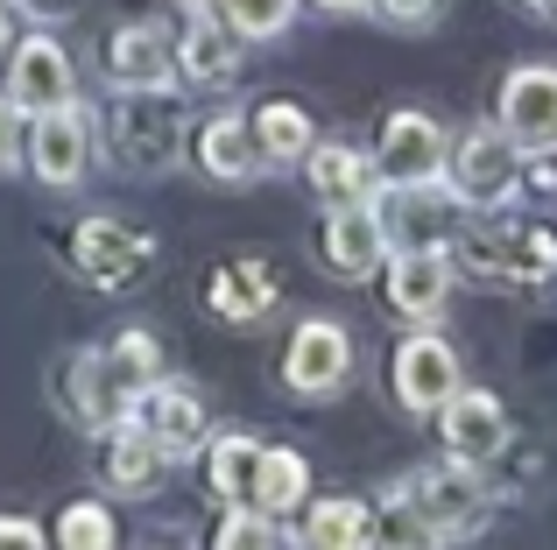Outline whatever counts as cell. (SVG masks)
Listing matches in <instances>:
<instances>
[{
  "mask_svg": "<svg viewBox=\"0 0 557 550\" xmlns=\"http://www.w3.org/2000/svg\"><path fill=\"white\" fill-rule=\"evenodd\" d=\"M8 14H14V8L0 0V57H8V42H14V22H8Z\"/></svg>",
  "mask_w": 557,
  "mask_h": 550,
  "instance_id": "cell-37",
  "label": "cell"
},
{
  "mask_svg": "<svg viewBox=\"0 0 557 550\" xmlns=\"http://www.w3.org/2000/svg\"><path fill=\"white\" fill-rule=\"evenodd\" d=\"M388 262V226H381L374 198L368 205H325L318 226V268H332L339 283H374Z\"/></svg>",
  "mask_w": 557,
  "mask_h": 550,
  "instance_id": "cell-15",
  "label": "cell"
},
{
  "mask_svg": "<svg viewBox=\"0 0 557 550\" xmlns=\"http://www.w3.org/2000/svg\"><path fill=\"white\" fill-rule=\"evenodd\" d=\"M219 22H226L240 42H275V36H289V22H297V0H219Z\"/></svg>",
  "mask_w": 557,
  "mask_h": 550,
  "instance_id": "cell-30",
  "label": "cell"
},
{
  "mask_svg": "<svg viewBox=\"0 0 557 550\" xmlns=\"http://www.w3.org/2000/svg\"><path fill=\"white\" fill-rule=\"evenodd\" d=\"M22 14H36V22H57V14H71V0H14Z\"/></svg>",
  "mask_w": 557,
  "mask_h": 550,
  "instance_id": "cell-35",
  "label": "cell"
},
{
  "mask_svg": "<svg viewBox=\"0 0 557 550\" xmlns=\"http://www.w3.org/2000/svg\"><path fill=\"white\" fill-rule=\"evenodd\" d=\"M127 416L163 445V459H190L205 438H212V424H205V396L190 382H170V374H156V382L135 396V410H127Z\"/></svg>",
  "mask_w": 557,
  "mask_h": 550,
  "instance_id": "cell-17",
  "label": "cell"
},
{
  "mask_svg": "<svg viewBox=\"0 0 557 550\" xmlns=\"http://www.w3.org/2000/svg\"><path fill=\"white\" fill-rule=\"evenodd\" d=\"M445 191L459 198L466 212H502L508 198L522 191V163H516V141L502 135V127H473V135L451 141L445 155Z\"/></svg>",
  "mask_w": 557,
  "mask_h": 550,
  "instance_id": "cell-4",
  "label": "cell"
},
{
  "mask_svg": "<svg viewBox=\"0 0 557 550\" xmlns=\"http://www.w3.org/2000/svg\"><path fill=\"white\" fill-rule=\"evenodd\" d=\"M368 550H445V537L409 509L403 487H388L381 501H368Z\"/></svg>",
  "mask_w": 557,
  "mask_h": 550,
  "instance_id": "cell-28",
  "label": "cell"
},
{
  "mask_svg": "<svg viewBox=\"0 0 557 550\" xmlns=\"http://www.w3.org/2000/svg\"><path fill=\"white\" fill-rule=\"evenodd\" d=\"M275 382H283L297 402L339 396V388L354 382V332H346L339 317H304V325L289 332V346H283V367H275Z\"/></svg>",
  "mask_w": 557,
  "mask_h": 550,
  "instance_id": "cell-5",
  "label": "cell"
},
{
  "mask_svg": "<svg viewBox=\"0 0 557 550\" xmlns=\"http://www.w3.org/2000/svg\"><path fill=\"white\" fill-rule=\"evenodd\" d=\"M0 550H50V537L28 515H0Z\"/></svg>",
  "mask_w": 557,
  "mask_h": 550,
  "instance_id": "cell-33",
  "label": "cell"
},
{
  "mask_svg": "<svg viewBox=\"0 0 557 550\" xmlns=\"http://www.w3.org/2000/svg\"><path fill=\"white\" fill-rule=\"evenodd\" d=\"M304 184H311L318 205H368L381 191V170L354 141H311V149H304Z\"/></svg>",
  "mask_w": 557,
  "mask_h": 550,
  "instance_id": "cell-21",
  "label": "cell"
},
{
  "mask_svg": "<svg viewBox=\"0 0 557 550\" xmlns=\"http://www.w3.org/2000/svg\"><path fill=\"white\" fill-rule=\"evenodd\" d=\"M22 163L36 170L50 191H71V184H85V170H92V113L71 99V107H50L28 121L22 135Z\"/></svg>",
  "mask_w": 557,
  "mask_h": 550,
  "instance_id": "cell-10",
  "label": "cell"
},
{
  "mask_svg": "<svg viewBox=\"0 0 557 550\" xmlns=\"http://www.w3.org/2000/svg\"><path fill=\"white\" fill-rule=\"evenodd\" d=\"M190 8H219V0H190Z\"/></svg>",
  "mask_w": 557,
  "mask_h": 550,
  "instance_id": "cell-39",
  "label": "cell"
},
{
  "mask_svg": "<svg viewBox=\"0 0 557 550\" xmlns=\"http://www.w3.org/2000/svg\"><path fill=\"white\" fill-rule=\"evenodd\" d=\"M550 14H557V0H550Z\"/></svg>",
  "mask_w": 557,
  "mask_h": 550,
  "instance_id": "cell-40",
  "label": "cell"
},
{
  "mask_svg": "<svg viewBox=\"0 0 557 550\" xmlns=\"http://www.w3.org/2000/svg\"><path fill=\"white\" fill-rule=\"evenodd\" d=\"M212 550H283V537L261 509H226L212 529Z\"/></svg>",
  "mask_w": 557,
  "mask_h": 550,
  "instance_id": "cell-31",
  "label": "cell"
},
{
  "mask_svg": "<svg viewBox=\"0 0 557 550\" xmlns=\"http://www.w3.org/2000/svg\"><path fill=\"white\" fill-rule=\"evenodd\" d=\"M275 303H283V283H275V262H261V254H233V262L205 268V311L219 325H261Z\"/></svg>",
  "mask_w": 557,
  "mask_h": 550,
  "instance_id": "cell-19",
  "label": "cell"
},
{
  "mask_svg": "<svg viewBox=\"0 0 557 550\" xmlns=\"http://www.w3.org/2000/svg\"><path fill=\"white\" fill-rule=\"evenodd\" d=\"M156 374H163V346H156V332L127 325L121 339L71 353L64 367H57V396H64V416L78 430H107L113 416L135 410V396L156 382Z\"/></svg>",
  "mask_w": 557,
  "mask_h": 550,
  "instance_id": "cell-1",
  "label": "cell"
},
{
  "mask_svg": "<svg viewBox=\"0 0 557 550\" xmlns=\"http://www.w3.org/2000/svg\"><path fill=\"white\" fill-rule=\"evenodd\" d=\"M445 127L431 121L423 107H395L388 121H381V141H374V170L388 191H409V184H445Z\"/></svg>",
  "mask_w": 557,
  "mask_h": 550,
  "instance_id": "cell-7",
  "label": "cell"
},
{
  "mask_svg": "<svg viewBox=\"0 0 557 550\" xmlns=\"http://www.w3.org/2000/svg\"><path fill=\"white\" fill-rule=\"evenodd\" d=\"M459 289V262L451 248H395L388 254V289H381V311L403 317V325H437Z\"/></svg>",
  "mask_w": 557,
  "mask_h": 550,
  "instance_id": "cell-9",
  "label": "cell"
},
{
  "mask_svg": "<svg viewBox=\"0 0 557 550\" xmlns=\"http://www.w3.org/2000/svg\"><path fill=\"white\" fill-rule=\"evenodd\" d=\"M304 550H368V501L360 495H304Z\"/></svg>",
  "mask_w": 557,
  "mask_h": 550,
  "instance_id": "cell-26",
  "label": "cell"
},
{
  "mask_svg": "<svg viewBox=\"0 0 557 550\" xmlns=\"http://www.w3.org/2000/svg\"><path fill=\"white\" fill-rule=\"evenodd\" d=\"M522 8H530V14H550V0H522Z\"/></svg>",
  "mask_w": 557,
  "mask_h": 550,
  "instance_id": "cell-38",
  "label": "cell"
},
{
  "mask_svg": "<svg viewBox=\"0 0 557 550\" xmlns=\"http://www.w3.org/2000/svg\"><path fill=\"white\" fill-rule=\"evenodd\" d=\"M8 170H22V113L0 99V177H8Z\"/></svg>",
  "mask_w": 557,
  "mask_h": 550,
  "instance_id": "cell-34",
  "label": "cell"
},
{
  "mask_svg": "<svg viewBox=\"0 0 557 550\" xmlns=\"http://www.w3.org/2000/svg\"><path fill=\"white\" fill-rule=\"evenodd\" d=\"M50 550H121V523H113V509L99 495H85V501H71V509L57 515Z\"/></svg>",
  "mask_w": 557,
  "mask_h": 550,
  "instance_id": "cell-29",
  "label": "cell"
},
{
  "mask_svg": "<svg viewBox=\"0 0 557 550\" xmlns=\"http://www.w3.org/2000/svg\"><path fill=\"white\" fill-rule=\"evenodd\" d=\"M113 155L135 177H163L184 155V121L170 113L163 92H121V121H113Z\"/></svg>",
  "mask_w": 557,
  "mask_h": 550,
  "instance_id": "cell-13",
  "label": "cell"
},
{
  "mask_svg": "<svg viewBox=\"0 0 557 550\" xmlns=\"http://www.w3.org/2000/svg\"><path fill=\"white\" fill-rule=\"evenodd\" d=\"M494 127L516 155H557V64H516L494 99Z\"/></svg>",
  "mask_w": 557,
  "mask_h": 550,
  "instance_id": "cell-8",
  "label": "cell"
},
{
  "mask_svg": "<svg viewBox=\"0 0 557 550\" xmlns=\"http://www.w3.org/2000/svg\"><path fill=\"white\" fill-rule=\"evenodd\" d=\"M170 71H177V50L156 22H127L107 36V85L113 92H163Z\"/></svg>",
  "mask_w": 557,
  "mask_h": 550,
  "instance_id": "cell-20",
  "label": "cell"
},
{
  "mask_svg": "<svg viewBox=\"0 0 557 550\" xmlns=\"http://www.w3.org/2000/svg\"><path fill=\"white\" fill-rule=\"evenodd\" d=\"M247 135H255L261 170H289V163H304V149L318 141V121L297 99H261V107L247 113Z\"/></svg>",
  "mask_w": 557,
  "mask_h": 550,
  "instance_id": "cell-24",
  "label": "cell"
},
{
  "mask_svg": "<svg viewBox=\"0 0 557 550\" xmlns=\"http://www.w3.org/2000/svg\"><path fill=\"white\" fill-rule=\"evenodd\" d=\"M388 382H395V402H403L409 416H431L437 402H445L451 388L466 382V367H459V353H451V339H445V332L417 325L403 346H395V360H388Z\"/></svg>",
  "mask_w": 557,
  "mask_h": 550,
  "instance_id": "cell-14",
  "label": "cell"
},
{
  "mask_svg": "<svg viewBox=\"0 0 557 550\" xmlns=\"http://www.w3.org/2000/svg\"><path fill=\"white\" fill-rule=\"evenodd\" d=\"M92 438H99V459H92V466H99V487H107V495L141 501V495H156V487H163L170 459H163V445H156L135 416H113V424L92 430Z\"/></svg>",
  "mask_w": 557,
  "mask_h": 550,
  "instance_id": "cell-16",
  "label": "cell"
},
{
  "mask_svg": "<svg viewBox=\"0 0 557 550\" xmlns=\"http://www.w3.org/2000/svg\"><path fill=\"white\" fill-rule=\"evenodd\" d=\"M437 8H445V0H368V14H381L388 28H431Z\"/></svg>",
  "mask_w": 557,
  "mask_h": 550,
  "instance_id": "cell-32",
  "label": "cell"
},
{
  "mask_svg": "<svg viewBox=\"0 0 557 550\" xmlns=\"http://www.w3.org/2000/svg\"><path fill=\"white\" fill-rule=\"evenodd\" d=\"M304 495H311V466H304V452H289V445H261L255 509H261V515H297Z\"/></svg>",
  "mask_w": 557,
  "mask_h": 550,
  "instance_id": "cell-27",
  "label": "cell"
},
{
  "mask_svg": "<svg viewBox=\"0 0 557 550\" xmlns=\"http://www.w3.org/2000/svg\"><path fill=\"white\" fill-rule=\"evenodd\" d=\"M374 212L388 226V248H445V234H459V198L445 184H409V191H374Z\"/></svg>",
  "mask_w": 557,
  "mask_h": 550,
  "instance_id": "cell-18",
  "label": "cell"
},
{
  "mask_svg": "<svg viewBox=\"0 0 557 550\" xmlns=\"http://www.w3.org/2000/svg\"><path fill=\"white\" fill-rule=\"evenodd\" d=\"M205 487H212L219 509H255V466H261V438L226 430V438H205Z\"/></svg>",
  "mask_w": 557,
  "mask_h": 550,
  "instance_id": "cell-25",
  "label": "cell"
},
{
  "mask_svg": "<svg viewBox=\"0 0 557 550\" xmlns=\"http://www.w3.org/2000/svg\"><path fill=\"white\" fill-rule=\"evenodd\" d=\"M190 155H198V170L212 184H255L261 177V155H255V135H247V113H212V121H198Z\"/></svg>",
  "mask_w": 557,
  "mask_h": 550,
  "instance_id": "cell-23",
  "label": "cell"
},
{
  "mask_svg": "<svg viewBox=\"0 0 557 550\" xmlns=\"http://www.w3.org/2000/svg\"><path fill=\"white\" fill-rule=\"evenodd\" d=\"M311 8H325V14H368V0H311Z\"/></svg>",
  "mask_w": 557,
  "mask_h": 550,
  "instance_id": "cell-36",
  "label": "cell"
},
{
  "mask_svg": "<svg viewBox=\"0 0 557 550\" xmlns=\"http://www.w3.org/2000/svg\"><path fill=\"white\" fill-rule=\"evenodd\" d=\"M0 99H8L22 121H36V113L50 107H71L78 99V78H71V57L64 42L42 28V36H22L8 42V64H0Z\"/></svg>",
  "mask_w": 557,
  "mask_h": 550,
  "instance_id": "cell-6",
  "label": "cell"
},
{
  "mask_svg": "<svg viewBox=\"0 0 557 550\" xmlns=\"http://www.w3.org/2000/svg\"><path fill=\"white\" fill-rule=\"evenodd\" d=\"M451 262L502 289H544L557 275V234L550 226H480V234L459 240Z\"/></svg>",
  "mask_w": 557,
  "mask_h": 550,
  "instance_id": "cell-2",
  "label": "cell"
},
{
  "mask_svg": "<svg viewBox=\"0 0 557 550\" xmlns=\"http://www.w3.org/2000/svg\"><path fill=\"white\" fill-rule=\"evenodd\" d=\"M395 487H403L409 509H417L445 543L480 537V529H487V515H494V495L480 487V466H459V459L423 466V473H409V480H395Z\"/></svg>",
  "mask_w": 557,
  "mask_h": 550,
  "instance_id": "cell-3",
  "label": "cell"
},
{
  "mask_svg": "<svg viewBox=\"0 0 557 550\" xmlns=\"http://www.w3.org/2000/svg\"><path fill=\"white\" fill-rule=\"evenodd\" d=\"M437 445H445V459H459V466H487V459L508 452V410L494 388H451L445 402H437Z\"/></svg>",
  "mask_w": 557,
  "mask_h": 550,
  "instance_id": "cell-12",
  "label": "cell"
},
{
  "mask_svg": "<svg viewBox=\"0 0 557 550\" xmlns=\"http://www.w3.org/2000/svg\"><path fill=\"white\" fill-rule=\"evenodd\" d=\"M156 248L149 234H135L127 220H107V212H92V220H78V234H71V268L85 275L92 289H127L135 275H149Z\"/></svg>",
  "mask_w": 557,
  "mask_h": 550,
  "instance_id": "cell-11",
  "label": "cell"
},
{
  "mask_svg": "<svg viewBox=\"0 0 557 550\" xmlns=\"http://www.w3.org/2000/svg\"><path fill=\"white\" fill-rule=\"evenodd\" d=\"M170 50H177V78L198 85V92H226V85L240 78V36H233L212 8H198V22H190Z\"/></svg>",
  "mask_w": 557,
  "mask_h": 550,
  "instance_id": "cell-22",
  "label": "cell"
}]
</instances>
